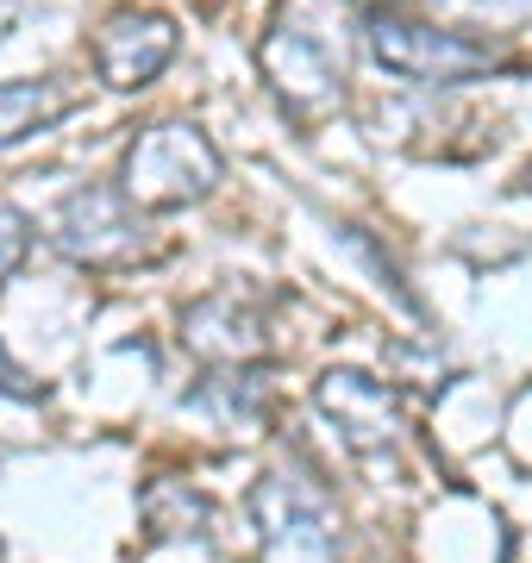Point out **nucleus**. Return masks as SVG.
I'll use <instances>...</instances> for the list:
<instances>
[{"instance_id":"f257e3e1","label":"nucleus","mask_w":532,"mask_h":563,"mask_svg":"<svg viewBox=\"0 0 532 563\" xmlns=\"http://www.w3.org/2000/svg\"><path fill=\"white\" fill-rule=\"evenodd\" d=\"M245 507L257 532V563H345V526L320 476L269 470L257 476Z\"/></svg>"},{"instance_id":"f03ea898","label":"nucleus","mask_w":532,"mask_h":563,"mask_svg":"<svg viewBox=\"0 0 532 563\" xmlns=\"http://www.w3.org/2000/svg\"><path fill=\"white\" fill-rule=\"evenodd\" d=\"M220 176H225V163H220V151H213V139L188 120L144 125L120 157L125 201L144 207V213H176V207L207 201V195L220 188Z\"/></svg>"},{"instance_id":"7ed1b4c3","label":"nucleus","mask_w":532,"mask_h":563,"mask_svg":"<svg viewBox=\"0 0 532 563\" xmlns=\"http://www.w3.org/2000/svg\"><path fill=\"white\" fill-rule=\"evenodd\" d=\"M364 51L376 69H389L401 81H420V88H464V81L501 69L495 44L470 38V32L426 25V20H413V13H376V20H364Z\"/></svg>"},{"instance_id":"20e7f679","label":"nucleus","mask_w":532,"mask_h":563,"mask_svg":"<svg viewBox=\"0 0 532 563\" xmlns=\"http://www.w3.org/2000/svg\"><path fill=\"white\" fill-rule=\"evenodd\" d=\"M51 251L69 257L76 269H125L151 251L144 207L125 201V188L88 181L76 195H63V207L51 213Z\"/></svg>"},{"instance_id":"39448f33","label":"nucleus","mask_w":532,"mask_h":563,"mask_svg":"<svg viewBox=\"0 0 532 563\" xmlns=\"http://www.w3.org/2000/svg\"><path fill=\"white\" fill-rule=\"evenodd\" d=\"M257 69H264L269 95L295 113V120H326L332 107H345V63L332 57V44L308 32L301 20H276L257 44Z\"/></svg>"},{"instance_id":"423d86ee","label":"nucleus","mask_w":532,"mask_h":563,"mask_svg":"<svg viewBox=\"0 0 532 563\" xmlns=\"http://www.w3.org/2000/svg\"><path fill=\"white\" fill-rule=\"evenodd\" d=\"M313 407L339 426V439H345L351 457H395V444L408 432V401H401V388L376 383L364 369H326L320 383H313Z\"/></svg>"},{"instance_id":"0eeeda50","label":"nucleus","mask_w":532,"mask_h":563,"mask_svg":"<svg viewBox=\"0 0 532 563\" xmlns=\"http://www.w3.org/2000/svg\"><path fill=\"white\" fill-rule=\"evenodd\" d=\"M182 344L207 369H225V363H269L276 357V339H269V313L251 288H213L201 301L182 307Z\"/></svg>"},{"instance_id":"6e6552de","label":"nucleus","mask_w":532,"mask_h":563,"mask_svg":"<svg viewBox=\"0 0 532 563\" xmlns=\"http://www.w3.org/2000/svg\"><path fill=\"white\" fill-rule=\"evenodd\" d=\"M176 44H182V32H176L169 13L120 7V13H107L101 32H95V76H101L113 95H138V88H151V81L176 63Z\"/></svg>"},{"instance_id":"1a4fd4ad","label":"nucleus","mask_w":532,"mask_h":563,"mask_svg":"<svg viewBox=\"0 0 532 563\" xmlns=\"http://www.w3.org/2000/svg\"><path fill=\"white\" fill-rule=\"evenodd\" d=\"M269 363H225V369H207L201 383L182 395V407L207 413V420L220 426H264L269 420Z\"/></svg>"},{"instance_id":"9d476101","label":"nucleus","mask_w":532,"mask_h":563,"mask_svg":"<svg viewBox=\"0 0 532 563\" xmlns=\"http://www.w3.org/2000/svg\"><path fill=\"white\" fill-rule=\"evenodd\" d=\"M82 107V88L63 76H20L0 81V144H20L32 132H51L57 120H69Z\"/></svg>"},{"instance_id":"9b49d317","label":"nucleus","mask_w":532,"mask_h":563,"mask_svg":"<svg viewBox=\"0 0 532 563\" xmlns=\"http://www.w3.org/2000/svg\"><path fill=\"white\" fill-rule=\"evenodd\" d=\"M138 520H144V532H151V544L207 539V526H213V501H207L195 483L157 476V483H144V495H138Z\"/></svg>"},{"instance_id":"f8f14e48","label":"nucleus","mask_w":532,"mask_h":563,"mask_svg":"<svg viewBox=\"0 0 532 563\" xmlns=\"http://www.w3.org/2000/svg\"><path fill=\"white\" fill-rule=\"evenodd\" d=\"M32 239L38 232H32V220H25L20 207H0V288L20 276V263L32 257Z\"/></svg>"},{"instance_id":"ddd939ff","label":"nucleus","mask_w":532,"mask_h":563,"mask_svg":"<svg viewBox=\"0 0 532 563\" xmlns=\"http://www.w3.org/2000/svg\"><path fill=\"white\" fill-rule=\"evenodd\" d=\"M0 395H13V401H44V383L25 376L20 363L7 357V344H0Z\"/></svg>"},{"instance_id":"4468645a","label":"nucleus","mask_w":532,"mask_h":563,"mask_svg":"<svg viewBox=\"0 0 532 563\" xmlns=\"http://www.w3.org/2000/svg\"><path fill=\"white\" fill-rule=\"evenodd\" d=\"M351 7H364V20H376V13H401V0H351Z\"/></svg>"},{"instance_id":"2eb2a0df","label":"nucleus","mask_w":532,"mask_h":563,"mask_svg":"<svg viewBox=\"0 0 532 563\" xmlns=\"http://www.w3.org/2000/svg\"><path fill=\"white\" fill-rule=\"evenodd\" d=\"M520 188H527V195H532V163H527V169H520Z\"/></svg>"}]
</instances>
